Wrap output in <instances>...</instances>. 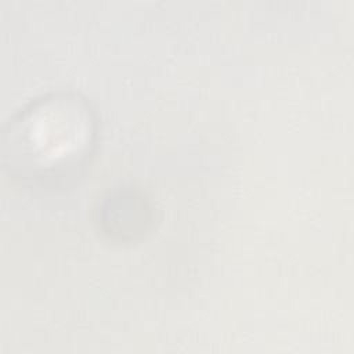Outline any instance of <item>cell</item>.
<instances>
[{
    "instance_id": "cell-1",
    "label": "cell",
    "mask_w": 354,
    "mask_h": 354,
    "mask_svg": "<svg viewBox=\"0 0 354 354\" xmlns=\"http://www.w3.org/2000/svg\"><path fill=\"white\" fill-rule=\"evenodd\" d=\"M97 119L76 93L35 98L6 123L0 140L3 169L12 180L37 187L73 177L93 153Z\"/></svg>"
}]
</instances>
